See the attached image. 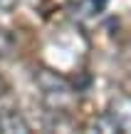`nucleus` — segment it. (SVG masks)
Listing matches in <instances>:
<instances>
[{"label": "nucleus", "instance_id": "nucleus-1", "mask_svg": "<svg viewBox=\"0 0 131 134\" xmlns=\"http://www.w3.org/2000/svg\"><path fill=\"white\" fill-rule=\"evenodd\" d=\"M40 90H42V99L47 102L49 109L54 112H67L69 107L74 104V87L69 85L64 77H59L57 72L49 70H40L35 75Z\"/></svg>", "mask_w": 131, "mask_h": 134}, {"label": "nucleus", "instance_id": "nucleus-2", "mask_svg": "<svg viewBox=\"0 0 131 134\" xmlns=\"http://www.w3.org/2000/svg\"><path fill=\"white\" fill-rule=\"evenodd\" d=\"M0 132L3 134H27L30 122L22 117V112L13 104L0 107Z\"/></svg>", "mask_w": 131, "mask_h": 134}, {"label": "nucleus", "instance_id": "nucleus-3", "mask_svg": "<svg viewBox=\"0 0 131 134\" xmlns=\"http://www.w3.org/2000/svg\"><path fill=\"white\" fill-rule=\"evenodd\" d=\"M15 3H17V0H0V13H5V10H13Z\"/></svg>", "mask_w": 131, "mask_h": 134}]
</instances>
